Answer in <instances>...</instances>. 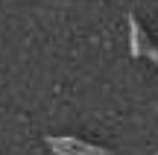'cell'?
<instances>
[{
    "instance_id": "6da1fadb",
    "label": "cell",
    "mask_w": 158,
    "mask_h": 155,
    "mask_svg": "<svg viewBox=\"0 0 158 155\" xmlns=\"http://www.w3.org/2000/svg\"><path fill=\"white\" fill-rule=\"evenodd\" d=\"M47 144L53 146L59 155H111V149H106V146H94V144H85V141H76L70 138V135H64V138H47Z\"/></svg>"
},
{
    "instance_id": "7a4b0ae2",
    "label": "cell",
    "mask_w": 158,
    "mask_h": 155,
    "mask_svg": "<svg viewBox=\"0 0 158 155\" xmlns=\"http://www.w3.org/2000/svg\"><path fill=\"white\" fill-rule=\"evenodd\" d=\"M143 44H147V35H143L141 23H138L135 15H129V47H132V56L141 59L143 56Z\"/></svg>"
}]
</instances>
